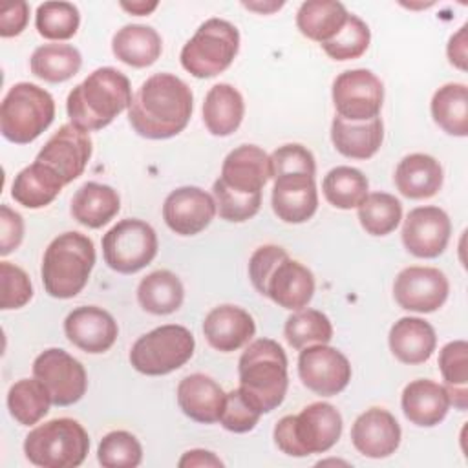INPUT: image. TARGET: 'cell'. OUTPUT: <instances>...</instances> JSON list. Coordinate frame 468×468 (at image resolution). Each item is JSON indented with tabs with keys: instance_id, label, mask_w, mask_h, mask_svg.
Listing matches in <instances>:
<instances>
[{
	"instance_id": "f5cc1de1",
	"label": "cell",
	"mask_w": 468,
	"mask_h": 468,
	"mask_svg": "<svg viewBox=\"0 0 468 468\" xmlns=\"http://www.w3.org/2000/svg\"><path fill=\"white\" fill-rule=\"evenodd\" d=\"M177 464H179L181 468H194V466H214V468H221V466H223V461H221L214 452L196 448V450L185 452Z\"/></svg>"
},
{
	"instance_id": "db71d44e",
	"label": "cell",
	"mask_w": 468,
	"mask_h": 468,
	"mask_svg": "<svg viewBox=\"0 0 468 468\" xmlns=\"http://www.w3.org/2000/svg\"><path fill=\"white\" fill-rule=\"evenodd\" d=\"M159 4L157 2H121V7L132 15H137V16H144V15H150Z\"/></svg>"
},
{
	"instance_id": "4dcf8cb0",
	"label": "cell",
	"mask_w": 468,
	"mask_h": 468,
	"mask_svg": "<svg viewBox=\"0 0 468 468\" xmlns=\"http://www.w3.org/2000/svg\"><path fill=\"white\" fill-rule=\"evenodd\" d=\"M62 186L64 181L53 168L35 161L15 176L11 197L26 208H42L60 194Z\"/></svg>"
},
{
	"instance_id": "8992f818",
	"label": "cell",
	"mask_w": 468,
	"mask_h": 468,
	"mask_svg": "<svg viewBox=\"0 0 468 468\" xmlns=\"http://www.w3.org/2000/svg\"><path fill=\"white\" fill-rule=\"evenodd\" d=\"M276 446L291 457L331 450L342 435V415L329 402H313L298 415H285L274 426Z\"/></svg>"
},
{
	"instance_id": "52a82bcc",
	"label": "cell",
	"mask_w": 468,
	"mask_h": 468,
	"mask_svg": "<svg viewBox=\"0 0 468 468\" xmlns=\"http://www.w3.org/2000/svg\"><path fill=\"white\" fill-rule=\"evenodd\" d=\"M90 450L88 431L75 419H51L33 428L24 441L27 461L40 468H77Z\"/></svg>"
},
{
	"instance_id": "44dd1931",
	"label": "cell",
	"mask_w": 468,
	"mask_h": 468,
	"mask_svg": "<svg viewBox=\"0 0 468 468\" xmlns=\"http://www.w3.org/2000/svg\"><path fill=\"white\" fill-rule=\"evenodd\" d=\"M272 210L285 223H305L318 208V190L314 176L303 172H289L274 177Z\"/></svg>"
},
{
	"instance_id": "bcb514c9",
	"label": "cell",
	"mask_w": 468,
	"mask_h": 468,
	"mask_svg": "<svg viewBox=\"0 0 468 468\" xmlns=\"http://www.w3.org/2000/svg\"><path fill=\"white\" fill-rule=\"evenodd\" d=\"M261 413L254 404L241 393L239 388L232 389L225 397V408L219 417V424L232 433H247L254 430Z\"/></svg>"
},
{
	"instance_id": "e0dca14e",
	"label": "cell",
	"mask_w": 468,
	"mask_h": 468,
	"mask_svg": "<svg viewBox=\"0 0 468 468\" xmlns=\"http://www.w3.org/2000/svg\"><path fill=\"white\" fill-rule=\"evenodd\" d=\"M452 221L448 214L433 205L417 207L408 212L402 225V243L417 258H437L448 247Z\"/></svg>"
},
{
	"instance_id": "7dc6e473",
	"label": "cell",
	"mask_w": 468,
	"mask_h": 468,
	"mask_svg": "<svg viewBox=\"0 0 468 468\" xmlns=\"http://www.w3.org/2000/svg\"><path fill=\"white\" fill-rule=\"evenodd\" d=\"M271 177L289 174V172H303L309 176H316V161L309 148L303 144L292 143L278 146L271 155Z\"/></svg>"
},
{
	"instance_id": "4fadbf2b",
	"label": "cell",
	"mask_w": 468,
	"mask_h": 468,
	"mask_svg": "<svg viewBox=\"0 0 468 468\" xmlns=\"http://www.w3.org/2000/svg\"><path fill=\"white\" fill-rule=\"evenodd\" d=\"M33 375L44 384L55 406H71L88 389L84 366L60 347L42 351L33 362Z\"/></svg>"
},
{
	"instance_id": "ac0fdd59",
	"label": "cell",
	"mask_w": 468,
	"mask_h": 468,
	"mask_svg": "<svg viewBox=\"0 0 468 468\" xmlns=\"http://www.w3.org/2000/svg\"><path fill=\"white\" fill-rule=\"evenodd\" d=\"M214 197L199 186H179L163 203V219L179 236H196L216 216Z\"/></svg>"
},
{
	"instance_id": "277c9868",
	"label": "cell",
	"mask_w": 468,
	"mask_h": 468,
	"mask_svg": "<svg viewBox=\"0 0 468 468\" xmlns=\"http://www.w3.org/2000/svg\"><path fill=\"white\" fill-rule=\"evenodd\" d=\"M239 389L263 415L278 408L289 388L287 356L271 338H258L247 346L238 362Z\"/></svg>"
},
{
	"instance_id": "83f0119b",
	"label": "cell",
	"mask_w": 468,
	"mask_h": 468,
	"mask_svg": "<svg viewBox=\"0 0 468 468\" xmlns=\"http://www.w3.org/2000/svg\"><path fill=\"white\" fill-rule=\"evenodd\" d=\"M331 141L344 157L369 159L373 157L384 141V124L380 117L366 122H351L335 115L331 122Z\"/></svg>"
},
{
	"instance_id": "74e56055",
	"label": "cell",
	"mask_w": 468,
	"mask_h": 468,
	"mask_svg": "<svg viewBox=\"0 0 468 468\" xmlns=\"http://www.w3.org/2000/svg\"><path fill=\"white\" fill-rule=\"evenodd\" d=\"M51 399L38 378H20L7 391L9 415L22 426H33L49 411Z\"/></svg>"
},
{
	"instance_id": "484cf974",
	"label": "cell",
	"mask_w": 468,
	"mask_h": 468,
	"mask_svg": "<svg viewBox=\"0 0 468 468\" xmlns=\"http://www.w3.org/2000/svg\"><path fill=\"white\" fill-rule=\"evenodd\" d=\"M389 349L393 356L410 366L430 360L437 347V335L430 322L417 316H402L389 329Z\"/></svg>"
},
{
	"instance_id": "30bf717a",
	"label": "cell",
	"mask_w": 468,
	"mask_h": 468,
	"mask_svg": "<svg viewBox=\"0 0 468 468\" xmlns=\"http://www.w3.org/2000/svg\"><path fill=\"white\" fill-rule=\"evenodd\" d=\"M194 347V335L185 325H159L133 342L130 364L135 371L148 377L168 375L192 358Z\"/></svg>"
},
{
	"instance_id": "e575fe53",
	"label": "cell",
	"mask_w": 468,
	"mask_h": 468,
	"mask_svg": "<svg viewBox=\"0 0 468 468\" xmlns=\"http://www.w3.org/2000/svg\"><path fill=\"white\" fill-rule=\"evenodd\" d=\"M435 124L453 137L468 135V88L463 82H448L431 97Z\"/></svg>"
},
{
	"instance_id": "ee69618b",
	"label": "cell",
	"mask_w": 468,
	"mask_h": 468,
	"mask_svg": "<svg viewBox=\"0 0 468 468\" xmlns=\"http://www.w3.org/2000/svg\"><path fill=\"white\" fill-rule=\"evenodd\" d=\"M212 197L216 201V210L219 218L230 223H243L254 218L261 207V194L258 196H241L225 188L219 179L212 185Z\"/></svg>"
},
{
	"instance_id": "f35d334b",
	"label": "cell",
	"mask_w": 468,
	"mask_h": 468,
	"mask_svg": "<svg viewBox=\"0 0 468 468\" xmlns=\"http://www.w3.org/2000/svg\"><path fill=\"white\" fill-rule=\"evenodd\" d=\"M356 208L362 229L371 236L391 234L402 219V203L388 192L367 194Z\"/></svg>"
},
{
	"instance_id": "ba28073f",
	"label": "cell",
	"mask_w": 468,
	"mask_h": 468,
	"mask_svg": "<svg viewBox=\"0 0 468 468\" xmlns=\"http://www.w3.org/2000/svg\"><path fill=\"white\" fill-rule=\"evenodd\" d=\"M55 119V101L49 91L33 82H16L0 104V132L15 144L35 141Z\"/></svg>"
},
{
	"instance_id": "ffe728a7",
	"label": "cell",
	"mask_w": 468,
	"mask_h": 468,
	"mask_svg": "<svg viewBox=\"0 0 468 468\" xmlns=\"http://www.w3.org/2000/svg\"><path fill=\"white\" fill-rule=\"evenodd\" d=\"M68 340L84 353H106L117 340L119 327L115 318L97 305H80L64 320Z\"/></svg>"
},
{
	"instance_id": "2e32d148",
	"label": "cell",
	"mask_w": 468,
	"mask_h": 468,
	"mask_svg": "<svg viewBox=\"0 0 468 468\" xmlns=\"http://www.w3.org/2000/svg\"><path fill=\"white\" fill-rule=\"evenodd\" d=\"M93 143L88 132L77 128L68 122L62 124L40 148L35 161H40L53 168L64 185L75 181L82 176L90 157H91Z\"/></svg>"
},
{
	"instance_id": "1f68e13d",
	"label": "cell",
	"mask_w": 468,
	"mask_h": 468,
	"mask_svg": "<svg viewBox=\"0 0 468 468\" xmlns=\"http://www.w3.org/2000/svg\"><path fill=\"white\" fill-rule=\"evenodd\" d=\"M112 51L132 68H148L161 57L163 40L150 26L128 24L113 35Z\"/></svg>"
},
{
	"instance_id": "7402d4cb",
	"label": "cell",
	"mask_w": 468,
	"mask_h": 468,
	"mask_svg": "<svg viewBox=\"0 0 468 468\" xmlns=\"http://www.w3.org/2000/svg\"><path fill=\"white\" fill-rule=\"evenodd\" d=\"M400 424L384 408H369L351 426V442L358 453L369 459H384L400 444Z\"/></svg>"
},
{
	"instance_id": "3957f363",
	"label": "cell",
	"mask_w": 468,
	"mask_h": 468,
	"mask_svg": "<svg viewBox=\"0 0 468 468\" xmlns=\"http://www.w3.org/2000/svg\"><path fill=\"white\" fill-rule=\"evenodd\" d=\"M132 102V86L128 77L112 68H97L80 84H77L66 101L71 124L84 132H95L108 126Z\"/></svg>"
},
{
	"instance_id": "b9f144b4",
	"label": "cell",
	"mask_w": 468,
	"mask_h": 468,
	"mask_svg": "<svg viewBox=\"0 0 468 468\" xmlns=\"http://www.w3.org/2000/svg\"><path fill=\"white\" fill-rule=\"evenodd\" d=\"M97 461L104 468H135L143 461V446L133 433L115 430L101 439Z\"/></svg>"
},
{
	"instance_id": "681fc988",
	"label": "cell",
	"mask_w": 468,
	"mask_h": 468,
	"mask_svg": "<svg viewBox=\"0 0 468 468\" xmlns=\"http://www.w3.org/2000/svg\"><path fill=\"white\" fill-rule=\"evenodd\" d=\"M24 238V219L22 216L13 210L9 205L0 207V254L7 256Z\"/></svg>"
},
{
	"instance_id": "60d3db41",
	"label": "cell",
	"mask_w": 468,
	"mask_h": 468,
	"mask_svg": "<svg viewBox=\"0 0 468 468\" xmlns=\"http://www.w3.org/2000/svg\"><path fill=\"white\" fill-rule=\"evenodd\" d=\"M35 26L48 40H68L80 26V13L71 2H44L37 7Z\"/></svg>"
},
{
	"instance_id": "7bdbcfd3",
	"label": "cell",
	"mask_w": 468,
	"mask_h": 468,
	"mask_svg": "<svg viewBox=\"0 0 468 468\" xmlns=\"http://www.w3.org/2000/svg\"><path fill=\"white\" fill-rule=\"evenodd\" d=\"M369 42H371V31L367 24L360 16L349 13L347 22L340 29V33L329 42L320 46L333 60H353L366 53V49L369 48Z\"/></svg>"
},
{
	"instance_id": "9a60e30c",
	"label": "cell",
	"mask_w": 468,
	"mask_h": 468,
	"mask_svg": "<svg viewBox=\"0 0 468 468\" xmlns=\"http://www.w3.org/2000/svg\"><path fill=\"white\" fill-rule=\"evenodd\" d=\"M448 292V278L435 267H406L393 282V296L397 303L413 313H433L441 309Z\"/></svg>"
},
{
	"instance_id": "f6af8a7d",
	"label": "cell",
	"mask_w": 468,
	"mask_h": 468,
	"mask_svg": "<svg viewBox=\"0 0 468 468\" xmlns=\"http://www.w3.org/2000/svg\"><path fill=\"white\" fill-rule=\"evenodd\" d=\"M0 309L4 311L20 309L33 298V285L29 276L24 269L9 261H0Z\"/></svg>"
},
{
	"instance_id": "603a6c76",
	"label": "cell",
	"mask_w": 468,
	"mask_h": 468,
	"mask_svg": "<svg viewBox=\"0 0 468 468\" xmlns=\"http://www.w3.org/2000/svg\"><path fill=\"white\" fill-rule=\"evenodd\" d=\"M254 333V318L239 305H218L203 320V335L207 342L221 353L238 351L249 344Z\"/></svg>"
},
{
	"instance_id": "9c48e42d",
	"label": "cell",
	"mask_w": 468,
	"mask_h": 468,
	"mask_svg": "<svg viewBox=\"0 0 468 468\" xmlns=\"http://www.w3.org/2000/svg\"><path fill=\"white\" fill-rule=\"evenodd\" d=\"M239 49V31L223 18L205 20L181 49V66L196 79H210L225 71Z\"/></svg>"
},
{
	"instance_id": "c3c4849f",
	"label": "cell",
	"mask_w": 468,
	"mask_h": 468,
	"mask_svg": "<svg viewBox=\"0 0 468 468\" xmlns=\"http://www.w3.org/2000/svg\"><path fill=\"white\" fill-rule=\"evenodd\" d=\"M439 369L446 388H466L468 384V344L448 342L439 353Z\"/></svg>"
},
{
	"instance_id": "4316f807",
	"label": "cell",
	"mask_w": 468,
	"mask_h": 468,
	"mask_svg": "<svg viewBox=\"0 0 468 468\" xmlns=\"http://www.w3.org/2000/svg\"><path fill=\"white\" fill-rule=\"evenodd\" d=\"M442 166L428 154H410L402 157L395 168V186L410 199L433 197L442 186Z\"/></svg>"
},
{
	"instance_id": "11a10c76",
	"label": "cell",
	"mask_w": 468,
	"mask_h": 468,
	"mask_svg": "<svg viewBox=\"0 0 468 468\" xmlns=\"http://www.w3.org/2000/svg\"><path fill=\"white\" fill-rule=\"evenodd\" d=\"M243 5L247 9H252V11H258V13H271L274 9H280L283 5V2H271V4H258V2H243Z\"/></svg>"
},
{
	"instance_id": "d590c367",
	"label": "cell",
	"mask_w": 468,
	"mask_h": 468,
	"mask_svg": "<svg viewBox=\"0 0 468 468\" xmlns=\"http://www.w3.org/2000/svg\"><path fill=\"white\" fill-rule=\"evenodd\" d=\"M82 66L80 51L71 44H44L38 46L31 58V73L46 82H66L79 73Z\"/></svg>"
},
{
	"instance_id": "d6986e66",
	"label": "cell",
	"mask_w": 468,
	"mask_h": 468,
	"mask_svg": "<svg viewBox=\"0 0 468 468\" xmlns=\"http://www.w3.org/2000/svg\"><path fill=\"white\" fill-rule=\"evenodd\" d=\"M219 183L241 196L261 194L271 179V159L256 144H241L227 154L221 165Z\"/></svg>"
},
{
	"instance_id": "836d02e7",
	"label": "cell",
	"mask_w": 468,
	"mask_h": 468,
	"mask_svg": "<svg viewBox=\"0 0 468 468\" xmlns=\"http://www.w3.org/2000/svg\"><path fill=\"white\" fill-rule=\"evenodd\" d=\"M185 298L181 280L166 269H159L144 276L137 285V302L150 314H172Z\"/></svg>"
},
{
	"instance_id": "d6a6232c",
	"label": "cell",
	"mask_w": 468,
	"mask_h": 468,
	"mask_svg": "<svg viewBox=\"0 0 468 468\" xmlns=\"http://www.w3.org/2000/svg\"><path fill=\"white\" fill-rule=\"evenodd\" d=\"M347 9L335 0L303 2L296 13V27L309 40L325 44L335 38L347 22Z\"/></svg>"
},
{
	"instance_id": "f546056e",
	"label": "cell",
	"mask_w": 468,
	"mask_h": 468,
	"mask_svg": "<svg viewBox=\"0 0 468 468\" xmlns=\"http://www.w3.org/2000/svg\"><path fill=\"white\" fill-rule=\"evenodd\" d=\"M71 216L88 229H101L121 210V197L110 185L88 181L71 197Z\"/></svg>"
},
{
	"instance_id": "6da1fadb",
	"label": "cell",
	"mask_w": 468,
	"mask_h": 468,
	"mask_svg": "<svg viewBox=\"0 0 468 468\" xmlns=\"http://www.w3.org/2000/svg\"><path fill=\"white\" fill-rule=\"evenodd\" d=\"M192 110L188 84L172 73H155L132 95L128 121L141 137L170 139L186 128Z\"/></svg>"
},
{
	"instance_id": "ab89813d",
	"label": "cell",
	"mask_w": 468,
	"mask_h": 468,
	"mask_svg": "<svg viewBox=\"0 0 468 468\" xmlns=\"http://www.w3.org/2000/svg\"><path fill=\"white\" fill-rule=\"evenodd\" d=\"M285 340L294 349H303L314 344H329L333 338V324L318 309H298L287 320L283 327Z\"/></svg>"
},
{
	"instance_id": "7a4b0ae2",
	"label": "cell",
	"mask_w": 468,
	"mask_h": 468,
	"mask_svg": "<svg viewBox=\"0 0 468 468\" xmlns=\"http://www.w3.org/2000/svg\"><path fill=\"white\" fill-rule=\"evenodd\" d=\"M252 287L283 309H303L314 294L313 272L296 260H291L280 245H261L249 260Z\"/></svg>"
},
{
	"instance_id": "8fae6325",
	"label": "cell",
	"mask_w": 468,
	"mask_h": 468,
	"mask_svg": "<svg viewBox=\"0 0 468 468\" xmlns=\"http://www.w3.org/2000/svg\"><path fill=\"white\" fill-rule=\"evenodd\" d=\"M157 234L143 219L126 218L102 236V256L106 265L121 274H133L150 265L157 254Z\"/></svg>"
},
{
	"instance_id": "816d5d0a",
	"label": "cell",
	"mask_w": 468,
	"mask_h": 468,
	"mask_svg": "<svg viewBox=\"0 0 468 468\" xmlns=\"http://www.w3.org/2000/svg\"><path fill=\"white\" fill-rule=\"evenodd\" d=\"M446 53L452 66L459 68L461 71L466 69V24L455 35L450 37Z\"/></svg>"
},
{
	"instance_id": "cb8c5ba5",
	"label": "cell",
	"mask_w": 468,
	"mask_h": 468,
	"mask_svg": "<svg viewBox=\"0 0 468 468\" xmlns=\"http://www.w3.org/2000/svg\"><path fill=\"white\" fill-rule=\"evenodd\" d=\"M227 393L221 386L203 373H192L181 378L177 386V404L181 411L201 424L219 420L225 408Z\"/></svg>"
},
{
	"instance_id": "5b68a950",
	"label": "cell",
	"mask_w": 468,
	"mask_h": 468,
	"mask_svg": "<svg viewBox=\"0 0 468 468\" xmlns=\"http://www.w3.org/2000/svg\"><path fill=\"white\" fill-rule=\"evenodd\" d=\"M95 265L93 241L77 230L58 234L42 258L44 291L58 300L77 296L88 283Z\"/></svg>"
},
{
	"instance_id": "f1b7e54d",
	"label": "cell",
	"mask_w": 468,
	"mask_h": 468,
	"mask_svg": "<svg viewBox=\"0 0 468 468\" xmlns=\"http://www.w3.org/2000/svg\"><path fill=\"white\" fill-rule=\"evenodd\" d=\"M245 115V102L241 93L227 82L214 84L203 102V122L216 137L232 135Z\"/></svg>"
},
{
	"instance_id": "d4e9b609",
	"label": "cell",
	"mask_w": 468,
	"mask_h": 468,
	"mask_svg": "<svg viewBox=\"0 0 468 468\" xmlns=\"http://www.w3.org/2000/svg\"><path fill=\"white\" fill-rule=\"evenodd\" d=\"M400 406L411 424L431 428L444 420L452 404L442 384L430 378H417L404 388Z\"/></svg>"
},
{
	"instance_id": "f907efd6",
	"label": "cell",
	"mask_w": 468,
	"mask_h": 468,
	"mask_svg": "<svg viewBox=\"0 0 468 468\" xmlns=\"http://www.w3.org/2000/svg\"><path fill=\"white\" fill-rule=\"evenodd\" d=\"M29 20V4L24 0L0 5V37L9 38L20 35Z\"/></svg>"
},
{
	"instance_id": "7c38bea8",
	"label": "cell",
	"mask_w": 468,
	"mask_h": 468,
	"mask_svg": "<svg viewBox=\"0 0 468 468\" xmlns=\"http://www.w3.org/2000/svg\"><path fill=\"white\" fill-rule=\"evenodd\" d=\"M336 113L351 122H366L378 117L384 102V84L369 69L342 71L331 90Z\"/></svg>"
},
{
	"instance_id": "8d00e7d4",
	"label": "cell",
	"mask_w": 468,
	"mask_h": 468,
	"mask_svg": "<svg viewBox=\"0 0 468 468\" xmlns=\"http://www.w3.org/2000/svg\"><path fill=\"white\" fill-rule=\"evenodd\" d=\"M369 181L367 177L353 166H335L331 168L324 181H322V192L329 205L340 210H351L356 208L366 196L369 194Z\"/></svg>"
},
{
	"instance_id": "5bb4252c",
	"label": "cell",
	"mask_w": 468,
	"mask_h": 468,
	"mask_svg": "<svg viewBox=\"0 0 468 468\" xmlns=\"http://www.w3.org/2000/svg\"><path fill=\"white\" fill-rule=\"evenodd\" d=\"M298 375L302 384L316 395L335 397L351 380L347 356L327 344H314L300 349Z\"/></svg>"
}]
</instances>
